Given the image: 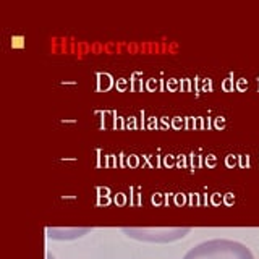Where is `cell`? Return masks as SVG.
Returning a JSON list of instances; mask_svg holds the SVG:
<instances>
[{"label": "cell", "mask_w": 259, "mask_h": 259, "mask_svg": "<svg viewBox=\"0 0 259 259\" xmlns=\"http://www.w3.org/2000/svg\"><path fill=\"white\" fill-rule=\"evenodd\" d=\"M128 237L143 241H174L185 237L190 229H123Z\"/></svg>", "instance_id": "2"}, {"label": "cell", "mask_w": 259, "mask_h": 259, "mask_svg": "<svg viewBox=\"0 0 259 259\" xmlns=\"http://www.w3.org/2000/svg\"><path fill=\"white\" fill-rule=\"evenodd\" d=\"M183 259H254V256L240 241L214 238L193 246Z\"/></svg>", "instance_id": "1"}]
</instances>
